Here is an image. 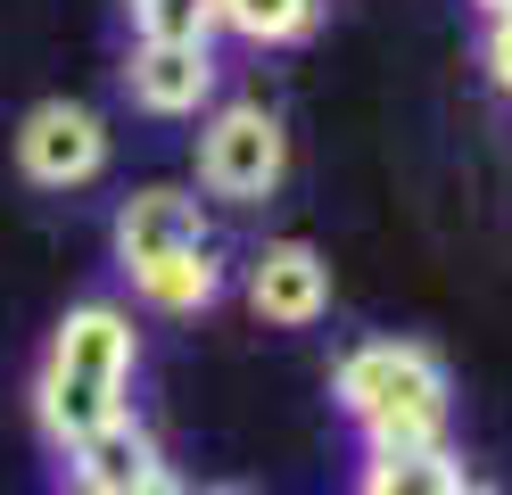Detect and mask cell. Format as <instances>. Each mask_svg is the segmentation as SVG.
<instances>
[{
	"instance_id": "1",
	"label": "cell",
	"mask_w": 512,
	"mask_h": 495,
	"mask_svg": "<svg viewBox=\"0 0 512 495\" xmlns=\"http://www.w3.org/2000/svg\"><path fill=\"white\" fill-rule=\"evenodd\" d=\"M141 372V330L124 306H108V297H91V306H75L67 322H58V339L42 355V380H34V413H42V438L58 454H75L91 429L124 421L133 405H124V388H133Z\"/></svg>"
},
{
	"instance_id": "2",
	"label": "cell",
	"mask_w": 512,
	"mask_h": 495,
	"mask_svg": "<svg viewBox=\"0 0 512 495\" xmlns=\"http://www.w3.org/2000/svg\"><path fill=\"white\" fill-rule=\"evenodd\" d=\"M339 413L364 429L372 454L397 446H446V363L422 339H364L331 372Z\"/></svg>"
},
{
	"instance_id": "3",
	"label": "cell",
	"mask_w": 512,
	"mask_h": 495,
	"mask_svg": "<svg viewBox=\"0 0 512 495\" xmlns=\"http://www.w3.org/2000/svg\"><path fill=\"white\" fill-rule=\"evenodd\" d=\"M281 174H290V132L265 99H232L199 124V190L215 198H273Z\"/></svg>"
},
{
	"instance_id": "4",
	"label": "cell",
	"mask_w": 512,
	"mask_h": 495,
	"mask_svg": "<svg viewBox=\"0 0 512 495\" xmlns=\"http://www.w3.org/2000/svg\"><path fill=\"white\" fill-rule=\"evenodd\" d=\"M17 165H25L34 190H83L108 165V124L91 108H75V99H42L17 124Z\"/></svg>"
},
{
	"instance_id": "5",
	"label": "cell",
	"mask_w": 512,
	"mask_h": 495,
	"mask_svg": "<svg viewBox=\"0 0 512 495\" xmlns=\"http://www.w3.org/2000/svg\"><path fill=\"white\" fill-rule=\"evenodd\" d=\"M248 306L256 322H281V330H306L331 314V264L314 256L306 240H273L265 256L248 264Z\"/></svg>"
},
{
	"instance_id": "6",
	"label": "cell",
	"mask_w": 512,
	"mask_h": 495,
	"mask_svg": "<svg viewBox=\"0 0 512 495\" xmlns=\"http://www.w3.org/2000/svg\"><path fill=\"white\" fill-rule=\"evenodd\" d=\"M124 91H133V108H149V116H199L215 99V50L207 42H133Z\"/></svg>"
},
{
	"instance_id": "7",
	"label": "cell",
	"mask_w": 512,
	"mask_h": 495,
	"mask_svg": "<svg viewBox=\"0 0 512 495\" xmlns=\"http://www.w3.org/2000/svg\"><path fill=\"white\" fill-rule=\"evenodd\" d=\"M182 248H207V215L190 190H133L116 207V264L124 273H149Z\"/></svg>"
},
{
	"instance_id": "8",
	"label": "cell",
	"mask_w": 512,
	"mask_h": 495,
	"mask_svg": "<svg viewBox=\"0 0 512 495\" xmlns=\"http://www.w3.org/2000/svg\"><path fill=\"white\" fill-rule=\"evenodd\" d=\"M75 462V495H124V487H149L157 471H166V454H157V438L124 413L108 429H91V438L67 454Z\"/></svg>"
},
{
	"instance_id": "9",
	"label": "cell",
	"mask_w": 512,
	"mask_h": 495,
	"mask_svg": "<svg viewBox=\"0 0 512 495\" xmlns=\"http://www.w3.org/2000/svg\"><path fill=\"white\" fill-rule=\"evenodd\" d=\"M133 289L149 297L157 314H207L215 297H223V248H182L166 264H149V273H133Z\"/></svg>"
},
{
	"instance_id": "10",
	"label": "cell",
	"mask_w": 512,
	"mask_h": 495,
	"mask_svg": "<svg viewBox=\"0 0 512 495\" xmlns=\"http://www.w3.org/2000/svg\"><path fill=\"white\" fill-rule=\"evenodd\" d=\"M356 495H463V462L446 446H397L356 471Z\"/></svg>"
},
{
	"instance_id": "11",
	"label": "cell",
	"mask_w": 512,
	"mask_h": 495,
	"mask_svg": "<svg viewBox=\"0 0 512 495\" xmlns=\"http://www.w3.org/2000/svg\"><path fill=\"white\" fill-rule=\"evenodd\" d=\"M215 25H232L240 42H298L314 33V0H215Z\"/></svg>"
},
{
	"instance_id": "12",
	"label": "cell",
	"mask_w": 512,
	"mask_h": 495,
	"mask_svg": "<svg viewBox=\"0 0 512 495\" xmlns=\"http://www.w3.org/2000/svg\"><path fill=\"white\" fill-rule=\"evenodd\" d=\"M141 42H207L215 33V0H124Z\"/></svg>"
},
{
	"instance_id": "13",
	"label": "cell",
	"mask_w": 512,
	"mask_h": 495,
	"mask_svg": "<svg viewBox=\"0 0 512 495\" xmlns=\"http://www.w3.org/2000/svg\"><path fill=\"white\" fill-rule=\"evenodd\" d=\"M479 58H488L496 91H512V17H496V25H488V50H479Z\"/></svg>"
},
{
	"instance_id": "14",
	"label": "cell",
	"mask_w": 512,
	"mask_h": 495,
	"mask_svg": "<svg viewBox=\"0 0 512 495\" xmlns=\"http://www.w3.org/2000/svg\"><path fill=\"white\" fill-rule=\"evenodd\" d=\"M124 495H190V487H182V479H174V471H157V479H149V487H124Z\"/></svg>"
},
{
	"instance_id": "15",
	"label": "cell",
	"mask_w": 512,
	"mask_h": 495,
	"mask_svg": "<svg viewBox=\"0 0 512 495\" xmlns=\"http://www.w3.org/2000/svg\"><path fill=\"white\" fill-rule=\"evenodd\" d=\"M479 9H488V25H496V17H512V0H479Z\"/></svg>"
},
{
	"instance_id": "16",
	"label": "cell",
	"mask_w": 512,
	"mask_h": 495,
	"mask_svg": "<svg viewBox=\"0 0 512 495\" xmlns=\"http://www.w3.org/2000/svg\"><path fill=\"white\" fill-rule=\"evenodd\" d=\"M207 495H256V487H240V479H232V487H207Z\"/></svg>"
},
{
	"instance_id": "17",
	"label": "cell",
	"mask_w": 512,
	"mask_h": 495,
	"mask_svg": "<svg viewBox=\"0 0 512 495\" xmlns=\"http://www.w3.org/2000/svg\"><path fill=\"white\" fill-rule=\"evenodd\" d=\"M463 495H496V487H471V479H463Z\"/></svg>"
}]
</instances>
